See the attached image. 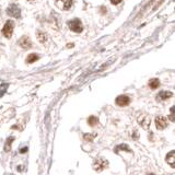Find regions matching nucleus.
<instances>
[{
  "mask_svg": "<svg viewBox=\"0 0 175 175\" xmlns=\"http://www.w3.org/2000/svg\"><path fill=\"white\" fill-rule=\"evenodd\" d=\"M13 27H14V23L13 21H7L6 24H4V29H2V34L7 38H10L12 36V33H13Z\"/></svg>",
  "mask_w": 175,
  "mask_h": 175,
  "instance_id": "1",
  "label": "nucleus"
},
{
  "mask_svg": "<svg viewBox=\"0 0 175 175\" xmlns=\"http://www.w3.org/2000/svg\"><path fill=\"white\" fill-rule=\"evenodd\" d=\"M61 2H62V9L64 10H69L72 6V0H61Z\"/></svg>",
  "mask_w": 175,
  "mask_h": 175,
  "instance_id": "12",
  "label": "nucleus"
},
{
  "mask_svg": "<svg viewBox=\"0 0 175 175\" xmlns=\"http://www.w3.org/2000/svg\"><path fill=\"white\" fill-rule=\"evenodd\" d=\"M150 118L148 117V115H142L141 117H139V124L141 125L143 128H148L150 125Z\"/></svg>",
  "mask_w": 175,
  "mask_h": 175,
  "instance_id": "7",
  "label": "nucleus"
},
{
  "mask_svg": "<svg viewBox=\"0 0 175 175\" xmlns=\"http://www.w3.org/2000/svg\"><path fill=\"white\" fill-rule=\"evenodd\" d=\"M170 119L172 121H174V106L171 107V115H170Z\"/></svg>",
  "mask_w": 175,
  "mask_h": 175,
  "instance_id": "15",
  "label": "nucleus"
},
{
  "mask_svg": "<svg viewBox=\"0 0 175 175\" xmlns=\"http://www.w3.org/2000/svg\"><path fill=\"white\" fill-rule=\"evenodd\" d=\"M37 37H38V40H40V43H45V40H46V35L42 32H38L37 33Z\"/></svg>",
  "mask_w": 175,
  "mask_h": 175,
  "instance_id": "14",
  "label": "nucleus"
},
{
  "mask_svg": "<svg viewBox=\"0 0 175 175\" xmlns=\"http://www.w3.org/2000/svg\"><path fill=\"white\" fill-rule=\"evenodd\" d=\"M37 59H38V55L31 54V55H29V56L26 57V62H27V64H33V62H35Z\"/></svg>",
  "mask_w": 175,
  "mask_h": 175,
  "instance_id": "11",
  "label": "nucleus"
},
{
  "mask_svg": "<svg viewBox=\"0 0 175 175\" xmlns=\"http://www.w3.org/2000/svg\"><path fill=\"white\" fill-rule=\"evenodd\" d=\"M19 44H20L23 48H25V49H27V48H30L31 46H32V42H31L30 37H27V36L21 37L20 40H19Z\"/></svg>",
  "mask_w": 175,
  "mask_h": 175,
  "instance_id": "6",
  "label": "nucleus"
},
{
  "mask_svg": "<svg viewBox=\"0 0 175 175\" xmlns=\"http://www.w3.org/2000/svg\"><path fill=\"white\" fill-rule=\"evenodd\" d=\"M98 123H99V119L95 117V116H91V117L88 118V124L90 125V126H92V127H93V126H95V125L98 124Z\"/></svg>",
  "mask_w": 175,
  "mask_h": 175,
  "instance_id": "13",
  "label": "nucleus"
},
{
  "mask_svg": "<svg viewBox=\"0 0 175 175\" xmlns=\"http://www.w3.org/2000/svg\"><path fill=\"white\" fill-rule=\"evenodd\" d=\"M129 103H130V99L127 95H119L116 99V104L118 106H127Z\"/></svg>",
  "mask_w": 175,
  "mask_h": 175,
  "instance_id": "5",
  "label": "nucleus"
},
{
  "mask_svg": "<svg viewBox=\"0 0 175 175\" xmlns=\"http://www.w3.org/2000/svg\"><path fill=\"white\" fill-rule=\"evenodd\" d=\"M29 1H33V0H29Z\"/></svg>",
  "mask_w": 175,
  "mask_h": 175,
  "instance_id": "18",
  "label": "nucleus"
},
{
  "mask_svg": "<svg viewBox=\"0 0 175 175\" xmlns=\"http://www.w3.org/2000/svg\"><path fill=\"white\" fill-rule=\"evenodd\" d=\"M123 0H111V2L113 4H121Z\"/></svg>",
  "mask_w": 175,
  "mask_h": 175,
  "instance_id": "16",
  "label": "nucleus"
},
{
  "mask_svg": "<svg viewBox=\"0 0 175 175\" xmlns=\"http://www.w3.org/2000/svg\"><path fill=\"white\" fill-rule=\"evenodd\" d=\"M69 27H70L71 31H74L76 33H81L83 27H82V24H81V21L79 19H74V20L70 21L69 22Z\"/></svg>",
  "mask_w": 175,
  "mask_h": 175,
  "instance_id": "2",
  "label": "nucleus"
},
{
  "mask_svg": "<svg viewBox=\"0 0 175 175\" xmlns=\"http://www.w3.org/2000/svg\"><path fill=\"white\" fill-rule=\"evenodd\" d=\"M175 151H171L166 155V162L168 164H170L172 168H175Z\"/></svg>",
  "mask_w": 175,
  "mask_h": 175,
  "instance_id": "8",
  "label": "nucleus"
},
{
  "mask_svg": "<svg viewBox=\"0 0 175 175\" xmlns=\"http://www.w3.org/2000/svg\"><path fill=\"white\" fill-rule=\"evenodd\" d=\"M7 14L8 15H10V17L19 18L21 14L20 8L18 7L17 4H11V6H9L7 9Z\"/></svg>",
  "mask_w": 175,
  "mask_h": 175,
  "instance_id": "3",
  "label": "nucleus"
},
{
  "mask_svg": "<svg viewBox=\"0 0 175 175\" xmlns=\"http://www.w3.org/2000/svg\"><path fill=\"white\" fill-rule=\"evenodd\" d=\"M155 126L158 129H164L168 126V119L164 116H158L155 118Z\"/></svg>",
  "mask_w": 175,
  "mask_h": 175,
  "instance_id": "4",
  "label": "nucleus"
},
{
  "mask_svg": "<svg viewBox=\"0 0 175 175\" xmlns=\"http://www.w3.org/2000/svg\"><path fill=\"white\" fill-rule=\"evenodd\" d=\"M148 175H154V174H148Z\"/></svg>",
  "mask_w": 175,
  "mask_h": 175,
  "instance_id": "17",
  "label": "nucleus"
},
{
  "mask_svg": "<svg viewBox=\"0 0 175 175\" xmlns=\"http://www.w3.org/2000/svg\"><path fill=\"white\" fill-rule=\"evenodd\" d=\"M172 96V92L168 91H162L160 94L158 95V100H161V101H164L166 99H170Z\"/></svg>",
  "mask_w": 175,
  "mask_h": 175,
  "instance_id": "9",
  "label": "nucleus"
},
{
  "mask_svg": "<svg viewBox=\"0 0 175 175\" xmlns=\"http://www.w3.org/2000/svg\"><path fill=\"white\" fill-rule=\"evenodd\" d=\"M159 85H160V81H159V79H157V78H154V79H151V80L149 81V87L151 88V89H157V88H159Z\"/></svg>",
  "mask_w": 175,
  "mask_h": 175,
  "instance_id": "10",
  "label": "nucleus"
}]
</instances>
